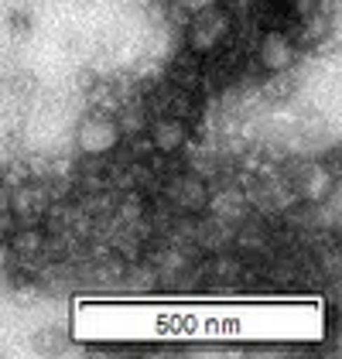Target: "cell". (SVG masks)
<instances>
[{
    "mask_svg": "<svg viewBox=\"0 0 342 359\" xmlns=\"http://www.w3.org/2000/svg\"><path fill=\"white\" fill-rule=\"evenodd\" d=\"M168 4V21L175 28H185L196 14L202 11H209V7H216V4H223V0H165Z\"/></svg>",
    "mask_w": 342,
    "mask_h": 359,
    "instance_id": "7",
    "label": "cell"
},
{
    "mask_svg": "<svg viewBox=\"0 0 342 359\" xmlns=\"http://www.w3.org/2000/svg\"><path fill=\"white\" fill-rule=\"evenodd\" d=\"M147 137H151V144H154L158 154H175V151L185 147L189 127H185L182 116H165V113H158V116H151V123H147Z\"/></svg>",
    "mask_w": 342,
    "mask_h": 359,
    "instance_id": "4",
    "label": "cell"
},
{
    "mask_svg": "<svg viewBox=\"0 0 342 359\" xmlns=\"http://www.w3.org/2000/svg\"><path fill=\"white\" fill-rule=\"evenodd\" d=\"M76 140H79V151H83L86 158H107V154H114L116 147H120L123 134H120V123H116L114 113L93 110L79 123Z\"/></svg>",
    "mask_w": 342,
    "mask_h": 359,
    "instance_id": "2",
    "label": "cell"
},
{
    "mask_svg": "<svg viewBox=\"0 0 342 359\" xmlns=\"http://www.w3.org/2000/svg\"><path fill=\"white\" fill-rule=\"evenodd\" d=\"M168 198L182 212L199 216L202 209H205V202H209V189H205V182H202L199 175H178L168 185Z\"/></svg>",
    "mask_w": 342,
    "mask_h": 359,
    "instance_id": "5",
    "label": "cell"
},
{
    "mask_svg": "<svg viewBox=\"0 0 342 359\" xmlns=\"http://www.w3.org/2000/svg\"><path fill=\"white\" fill-rule=\"evenodd\" d=\"M229 38H233V14L223 4L202 11L185 25V48L202 58L219 55L223 45H229Z\"/></svg>",
    "mask_w": 342,
    "mask_h": 359,
    "instance_id": "1",
    "label": "cell"
},
{
    "mask_svg": "<svg viewBox=\"0 0 342 359\" xmlns=\"http://www.w3.org/2000/svg\"><path fill=\"white\" fill-rule=\"evenodd\" d=\"M256 58L267 72H287L294 69V58H298V45L291 41V34L281 28L264 31L260 38V48H256Z\"/></svg>",
    "mask_w": 342,
    "mask_h": 359,
    "instance_id": "3",
    "label": "cell"
},
{
    "mask_svg": "<svg viewBox=\"0 0 342 359\" xmlns=\"http://www.w3.org/2000/svg\"><path fill=\"white\" fill-rule=\"evenodd\" d=\"M205 209L212 212V219L226 222H240L247 216V209H250V202H247V192L240 189V185H226V189H219L216 195H209V202H205Z\"/></svg>",
    "mask_w": 342,
    "mask_h": 359,
    "instance_id": "6",
    "label": "cell"
}]
</instances>
